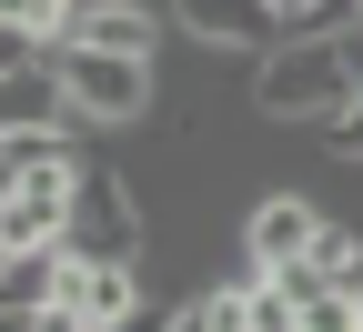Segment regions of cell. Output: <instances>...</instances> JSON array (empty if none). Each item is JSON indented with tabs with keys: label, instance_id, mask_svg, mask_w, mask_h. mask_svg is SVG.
I'll use <instances>...</instances> for the list:
<instances>
[{
	"label": "cell",
	"instance_id": "1",
	"mask_svg": "<svg viewBox=\"0 0 363 332\" xmlns=\"http://www.w3.org/2000/svg\"><path fill=\"white\" fill-rule=\"evenodd\" d=\"M353 91H363V21L353 30H293L283 51L252 61V111L272 131H303V141L323 131Z\"/></svg>",
	"mask_w": 363,
	"mask_h": 332
},
{
	"label": "cell",
	"instance_id": "2",
	"mask_svg": "<svg viewBox=\"0 0 363 332\" xmlns=\"http://www.w3.org/2000/svg\"><path fill=\"white\" fill-rule=\"evenodd\" d=\"M61 81H71V111L91 131H131L162 111V61H131V51H91V40H61Z\"/></svg>",
	"mask_w": 363,
	"mask_h": 332
},
{
	"label": "cell",
	"instance_id": "3",
	"mask_svg": "<svg viewBox=\"0 0 363 332\" xmlns=\"http://www.w3.org/2000/svg\"><path fill=\"white\" fill-rule=\"evenodd\" d=\"M71 252H81V262H152V202L131 192V171H121V161H91V171H81Z\"/></svg>",
	"mask_w": 363,
	"mask_h": 332
},
{
	"label": "cell",
	"instance_id": "4",
	"mask_svg": "<svg viewBox=\"0 0 363 332\" xmlns=\"http://www.w3.org/2000/svg\"><path fill=\"white\" fill-rule=\"evenodd\" d=\"M91 121L71 111V81L51 51H21L11 71H0V141H81Z\"/></svg>",
	"mask_w": 363,
	"mask_h": 332
},
{
	"label": "cell",
	"instance_id": "5",
	"mask_svg": "<svg viewBox=\"0 0 363 332\" xmlns=\"http://www.w3.org/2000/svg\"><path fill=\"white\" fill-rule=\"evenodd\" d=\"M323 222H333V202L323 192H252L242 202V272H293L313 242H323Z\"/></svg>",
	"mask_w": 363,
	"mask_h": 332
},
{
	"label": "cell",
	"instance_id": "6",
	"mask_svg": "<svg viewBox=\"0 0 363 332\" xmlns=\"http://www.w3.org/2000/svg\"><path fill=\"white\" fill-rule=\"evenodd\" d=\"M172 30L202 40V51H233V61H262V51L293 40V21L272 0H172Z\"/></svg>",
	"mask_w": 363,
	"mask_h": 332
},
{
	"label": "cell",
	"instance_id": "7",
	"mask_svg": "<svg viewBox=\"0 0 363 332\" xmlns=\"http://www.w3.org/2000/svg\"><path fill=\"white\" fill-rule=\"evenodd\" d=\"M61 302L81 312V332H131L142 322V262H81L71 252V282H61Z\"/></svg>",
	"mask_w": 363,
	"mask_h": 332
},
{
	"label": "cell",
	"instance_id": "8",
	"mask_svg": "<svg viewBox=\"0 0 363 332\" xmlns=\"http://www.w3.org/2000/svg\"><path fill=\"white\" fill-rule=\"evenodd\" d=\"M303 272H313V282H343V292H363V222L333 212V222H323V242L303 252Z\"/></svg>",
	"mask_w": 363,
	"mask_h": 332
},
{
	"label": "cell",
	"instance_id": "9",
	"mask_svg": "<svg viewBox=\"0 0 363 332\" xmlns=\"http://www.w3.org/2000/svg\"><path fill=\"white\" fill-rule=\"evenodd\" d=\"M71 11H81V0H0V30L30 40V51H61V40H71Z\"/></svg>",
	"mask_w": 363,
	"mask_h": 332
},
{
	"label": "cell",
	"instance_id": "10",
	"mask_svg": "<svg viewBox=\"0 0 363 332\" xmlns=\"http://www.w3.org/2000/svg\"><path fill=\"white\" fill-rule=\"evenodd\" d=\"M293 282H303V332H363V292H343V282H313L303 262H293Z\"/></svg>",
	"mask_w": 363,
	"mask_h": 332
},
{
	"label": "cell",
	"instance_id": "11",
	"mask_svg": "<svg viewBox=\"0 0 363 332\" xmlns=\"http://www.w3.org/2000/svg\"><path fill=\"white\" fill-rule=\"evenodd\" d=\"M162 332H212V322H202V312H192V302H182V312H172V322H162Z\"/></svg>",
	"mask_w": 363,
	"mask_h": 332
}]
</instances>
